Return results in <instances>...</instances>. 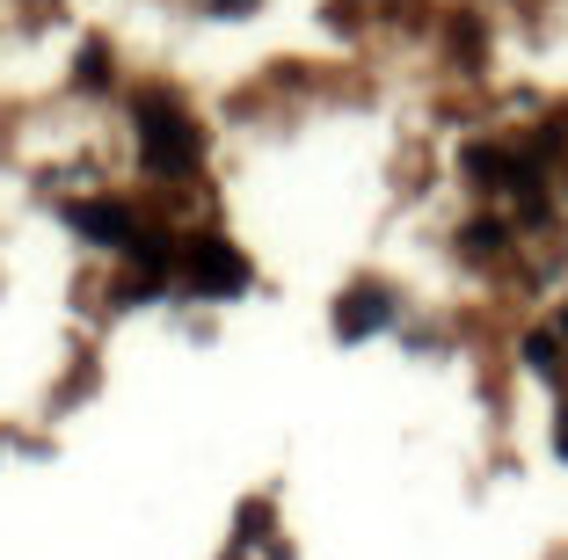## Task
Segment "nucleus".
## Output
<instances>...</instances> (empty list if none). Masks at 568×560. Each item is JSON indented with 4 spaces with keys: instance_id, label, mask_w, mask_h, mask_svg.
<instances>
[{
    "instance_id": "3",
    "label": "nucleus",
    "mask_w": 568,
    "mask_h": 560,
    "mask_svg": "<svg viewBox=\"0 0 568 560\" xmlns=\"http://www.w3.org/2000/svg\"><path fill=\"white\" fill-rule=\"evenodd\" d=\"M372 328H386V292L379 284H357V292L335 298V335H343V343H365Z\"/></svg>"
},
{
    "instance_id": "6",
    "label": "nucleus",
    "mask_w": 568,
    "mask_h": 560,
    "mask_svg": "<svg viewBox=\"0 0 568 560\" xmlns=\"http://www.w3.org/2000/svg\"><path fill=\"white\" fill-rule=\"evenodd\" d=\"M561 451H568V422H561Z\"/></svg>"
},
{
    "instance_id": "2",
    "label": "nucleus",
    "mask_w": 568,
    "mask_h": 560,
    "mask_svg": "<svg viewBox=\"0 0 568 560\" xmlns=\"http://www.w3.org/2000/svg\"><path fill=\"white\" fill-rule=\"evenodd\" d=\"M183 277H190V292H204V298H234V292H248V255H241L234 241H197L183 255Z\"/></svg>"
},
{
    "instance_id": "1",
    "label": "nucleus",
    "mask_w": 568,
    "mask_h": 560,
    "mask_svg": "<svg viewBox=\"0 0 568 560\" xmlns=\"http://www.w3.org/2000/svg\"><path fill=\"white\" fill-rule=\"evenodd\" d=\"M139 161H146V175H190L204 161V139L183 116V102L139 95Z\"/></svg>"
},
{
    "instance_id": "5",
    "label": "nucleus",
    "mask_w": 568,
    "mask_h": 560,
    "mask_svg": "<svg viewBox=\"0 0 568 560\" xmlns=\"http://www.w3.org/2000/svg\"><path fill=\"white\" fill-rule=\"evenodd\" d=\"M212 8H234V16H241V8H255V0H212Z\"/></svg>"
},
{
    "instance_id": "4",
    "label": "nucleus",
    "mask_w": 568,
    "mask_h": 560,
    "mask_svg": "<svg viewBox=\"0 0 568 560\" xmlns=\"http://www.w3.org/2000/svg\"><path fill=\"white\" fill-rule=\"evenodd\" d=\"M73 226H81L88 241H102V247H132V241H139L124 204H73Z\"/></svg>"
}]
</instances>
